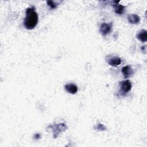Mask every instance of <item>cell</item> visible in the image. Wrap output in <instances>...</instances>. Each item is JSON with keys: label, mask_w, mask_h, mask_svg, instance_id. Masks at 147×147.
<instances>
[{"label": "cell", "mask_w": 147, "mask_h": 147, "mask_svg": "<svg viewBox=\"0 0 147 147\" xmlns=\"http://www.w3.org/2000/svg\"><path fill=\"white\" fill-rule=\"evenodd\" d=\"M26 17L24 19V25L26 29L31 30L37 24L38 16L33 7H28L26 10Z\"/></svg>", "instance_id": "6da1fadb"}, {"label": "cell", "mask_w": 147, "mask_h": 147, "mask_svg": "<svg viewBox=\"0 0 147 147\" xmlns=\"http://www.w3.org/2000/svg\"><path fill=\"white\" fill-rule=\"evenodd\" d=\"M114 9V11L118 14H122L125 12V7L122 5H119L118 3H115L113 5Z\"/></svg>", "instance_id": "30bf717a"}, {"label": "cell", "mask_w": 147, "mask_h": 147, "mask_svg": "<svg viewBox=\"0 0 147 147\" xmlns=\"http://www.w3.org/2000/svg\"><path fill=\"white\" fill-rule=\"evenodd\" d=\"M121 92L123 95L127 94L131 89V83L129 80H125L119 83Z\"/></svg>", "instance_id": "7a4b0ae2"}, {"label": "cell", "mask_w": 147, "mask_h": 147, "mask_svg": "<svg viewBox=\"0 0 147 147\" xmlns=\"http://www.w3.org/2000/svg\"><path fill=\"white\" fill-rule=\"evenodd\" d=\"M65 89L68 92L72 94H75L78 91V87L75 84L72 83L66 84L65 86Z\"/></svg>", "instance_id": "52a82bcc"}, {"label": "cell", "mask_w": 147, "mask_h": 147, "mask_svg": "<svg viewBox=\"0 0 147 147\" xmlns=\"http://www.w3.org/2000/svg\"><path fill=\"white\" fill-rule=\"evenodd\" d=\"M121 71L125 78H127L128 77L130 76L133 74L132 69L130 65H126L123 67L122 68Z\"/></svg>", "instance_id": "9c48e42d"}, {"label": "cell", "mask_w": 147, "mask_h": 147, "mask_svg": "<svg viewBox=\"0 0 147 147\" xmlns=\"http://www.w3.org/2000/svg\"><path fill=\"white\" fill-rule=\"evenodd\" d=\"M51 127L52 128V130L53 131V134H54V137H56L58 134L61 132L63 131L62 130H59V129H65L66 126L64 123H60L59 125H53V126H51Z\"/></svg>", "instance_id": "5b68a950"}, {"label": "cell", "mask_w": 147, "mask_h": 147, "mask_svg": "<svg viewBox=\"0 0 147 147\" xmlns=\"http://www.w3.org/2000/svg\"><path fill=\"white\" fill-rule=\"evenodd\" d=\"M127 20L130 24H137L140 22V17L137 14H129L127 16Z\"/></svg>", "instance_id": "8992f818"}, {"label": "cell", "mask_w": 147, "mask_h": 147, "mask_svg": "<svg viewBox=\"0 0 147 147\" xmlns=\"http://www.w3.org/2000/svg\"><path fill=\"white\" fill-rule=\"evenodd\" d=\"M106 61L109 65L113 67H117L120 65L122 62L121 58L117 56H112L110 57H107Z\"/></svg>", "instance_id": "277c9868"}, {"label": "cell", "mask_w": 147, "mask_h": 147, "mask_svg": "<svg viewBox=\"0 0 147 147\" xmlns=\"http://www.w3.org/2000/svg\"><path fill=\"white\" fill-rule=\"evenodd\" d=\"M136 37L141 42H146L147 41V31L145 29L141 30L137 33Z\"/></svg>", "instance_id": "ba28073f"}, {"label": "cell", "mask_w": 147, "mask_h": 147, "mask_svg": "<svg viewBox=\"0 0 147 147\" xmlns=\"http://www.w3.org/2000/svg\"><path fill=\"white\" fill-rule=\"evenodd\" d=\"M112 29V23H102L100 26L99 31L103 36H106L110 33Z\"/></svg>", "instance_id": "3957f363"}, {"label": "cell", "mask_w": 147, "mask_h": 147, "mask_svg": "<svg viewBox=\"0 0 147 147\" xmlns=\"http://www.w3.org/2000/svg\"><path fill=\"white\" fill-rule=\"evenodd\" d=\"M47 3H48V5L52 9H55L57 6V4L53 1H48Z\"/></svg>", "instance_id": "8fae6325"}]
</instances>
